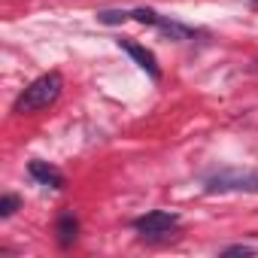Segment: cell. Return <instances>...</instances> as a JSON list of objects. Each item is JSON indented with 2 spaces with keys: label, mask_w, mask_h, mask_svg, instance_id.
Segmentation results:
<instances>
[{
  "label": "cell",
  "mask_w": 258,
  "mask_h": 258,
  "mask_svg": "<svg viewBox=\"0 0 258 258\" xmlns=\"http://www.w3.org/2000/svg\"><path fill=\"white\" fill-rule=\"evenodd\" d=\"M179 228V216L176 213H167V210H152L146 216H140L134 222V231L146 240H164V237H173V231Z\"/></svg>",
  "instance_id": "3957f363"
},
{
  "label": "cell",
  "mask_w": 258,
  "mask_h": 258,
  "mask_svg": "<svg viewBox=\"0 0 258 258\" xmlns=\"http://www.w3.org/2000/svg\"><path fill=\"white\" fill-rule=\"evenodd\" d=\"M252 4H255V7H258V0H252Z\"/></svg>",
  "instance_id": "9c48e42d"
},
{
  "label": "cell",
  "mask_w": 258,
  "mask_h": 258,
  "mask_svg": "<svg viewBox=\"0 0 258 258\" xmlns=\"http://www.w3.org/2000/svg\"><path fill=\"white\" fill-rule=\"evenodd\" d=\"M16 210H19V198H16V195H4V201H0V216L7 219V216H13Z\"/></svg>",
  "instance_id": "52a82bcc"
},
{
  "label": "cell",
  "mask_w": 258,
  "mask_h": 258,
  "mask_svg": "<svg viewBox=\"0 0 258 258\" xmlns=\"http://www.w3.org/2000/svg\"><path fill=\"white\" fill-rule=\"evenodd\" d=\"M118 46H121L127 55H131V58H134V61H137V64H140L149 76H152V79H158V76H161L158 61H155V55H152L146 46H140V43H134V40H118Z\"/></svg>",
  "instance_id": "277c9868"
},
{
  "label": "cell",
  "mask_w": 258,
  "mask_h": 258,
  "mask_svg": "<svg viewBox=\"0 0 258 258\" xmlns=\"http://www.w3.org/2000/svg\"><path fill=\"white\" fill-rule=\"evenodd\" d=\"M61 88H64V79H61L58 70L43 73V76H37V79H34V82L16 97L13 112H16V115H28V112H40V109H46V106H52V103L61 97Z\"/></svg>",
  "instance_id": "6da1fadb"
},
{
  "label": "cell",
  "mask_w": 258,
  "mask_h": 258,
  "mask_svg": "<svg viewBox=\"0 0 258 258\" xmlns=\"http://www.w3.org/2000/svg\"><path fill=\"white\" fill-rule=\"evenodd\" d=\"M55 234H58V243H61V246H70V243L76 240V234H79V222H76V216H73L70 210L58 216V225H55Z\"/></svg>",
  "instance_id": "8992f818"
},
{
  "label": "cell",
  "mask_w": 258,
  "mask_h": 258,
  "mask_svg": "<svg viewBox=\"0 0 258 258\" xmlns=\"http://www.w3.org/2000/svg\"><path fill=\"white\" fill-rule=\"evenodd\" d=\"M31 176L40 182V185H49V188H64V173L46 161H31Z\"/></svg>",
  "instance_id": "5b68a950"
},
{
  "label": "cell",
  "mask_w": 258,
  "mask_h": 258,
  "mask_svg": "<svg viewBox=\"0 0 258 258\" xmlns=\"http://www.w3.org/2000/svg\"><path fill=\"white\" fill-rule=\"evenodd\" d=\"M258 249H252V246H228L225 249V255H255Z\"/></svg>",
  "instance_id": "ba28073f"
},
{
  "label": "cell",
  "mask_w": 258,
  "mask_h": 258,
  "mask_svg": "<svg viewBox=\"0 0 258 258\" xmlns=\"http://www.w3.org/2000/svg\"><path fill=\"white\" fill-rule=\"evenodd\" d=\"M207 191L228 195V191H258V170H219L207 176Z\"/></svg>",
  "instance_id": "7a4b0ae2"
}]
</instances>
